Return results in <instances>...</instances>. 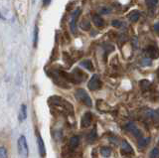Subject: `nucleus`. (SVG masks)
<instances>
[{"label": "nucleus", "mask_w": 159, "mask_h": 158, "mask_svg": "<svg viewBox=\"0 0 159 158\" xmlns=\"http://www.w3.org/2000/svg\"><path fill=\"white\" fill-rule=\"evenodd\" d=\"M111 9L109 7H102L101 8V10H99V12L102 14H108V13H111Z\"/></svg>", "instance_id": "b1692460"}, {"label": "nucleus", "mask_w": 159, "mask_h": 158, "mask_svg": "<svg viewBox=\"0 0 159 158\" xmlns=\"http://www.w3.org/2000/svg\"><path fill=\"white\" fill-rule=\"evenodd\" d=\"M75 96H76L77 100L83 102L84 105H86L88 106H92L93 102H92L91 97H89L87 91H84V88H79V90H77L75 92Z\"/></svg>", "instance_id": "f03ea898"}, {"label": "nucleus", "mask_w": 159, "mask_h": 158, "mask_svg": "<svg viewBox=\"0 0 159 158\" xmlns=\"http://www.w3.org/2000/svg\"><path fill=\"white\" fill-rule=\"evenodd\" d=\"M139 12L138 11H136V10H134V11H132L130 14H129V19H130V21L131 22H136L138 19H139Z\"/></svg>", "instance_id": "dca6fc26"}, {"label": "nucleus", "mask_w": 159, "mask_h": 158, "mask_svg": "<svg viewBox=\"0 0 159 158\" xmlns=\"http://www.w3.org/2000/svg\"><path fill=\"white\" fill-rule=\"evenodd\" d=\"M80 26H81V28L83 29V30L87 31L91 28V24H89V22H88V21H83L81 24H80Z\"/></svg>", "instance_id": "4be33fe9"}, {"label": "nucleus", "mask_w": 159, "mask_h": 158, "mask_svg": "<svg viewBox=\"0 0 159 158\" xmlns=\"http://www.w3.org/2000/svg\"><path fill=\"white\" fill-rule=\"evenodd\" d=\"M81 65L84 67V68H86L87 70L89 71H93V63L89 61V60H84L81 63Z\"/></svg>", "instance_id": "4468645a"}, {"label": "nucleus", "mask_w": 159, "mask_h": 158, "mask_svg": "<svg viewBox=\"0 0 159 158\" xmlns=\"http://www.w3.org/2000/svg\"><path fill=\"white\" fill-rule=\"evenodd\" d=\"M121 151L123 153H126V154H132L133 153V149H132V147L130 146V144L125 141V140H123L121 142Z\"/></svg>", "instance_id": "9d476101"}, {"label": "nucleus", "mask_w": 159, "mask_h": 158, "mask_svg": "<svg viewBox=\"0 0 159 158\" xmlns=\"http://www.w3.org/2000/svg\"><path fill=\"white\" fill-rule=\"evenodd\" d=\"M142 63H143V65H145V66L151 65V60H150V58H145V59H143V60H142Z\"/></svg>", "instance_id": "a878e982"}, {"label": "nucleus", "mask_w": 159, "mask_h": 158, "mask_svg": "<svg viewBox=\"0 0 159 158\" xmlns=\"http://www.w3.org/2000/svg\"><path fill=\"white\" fill-rule=\"evenodd\" d=\"M37 42H38V27H35V33H34V46H37Z\"/></svg>", "instance_id": "5701e85b"}, {"label": "nucleus", "mask_w": 159, "mask_h": 158, "mask_svg": "<svg viewBox=\"0 0 159 158\" xmlns=\"http://www.w3.org/2000/svg\"><path fill=\"white\" fill-rule=\"evenodd\" d=\"M156 113H157V115H159V108H158V110L156 111Z\"/></svg>", "instance_id": "c756f323"}, {"label": "nucleus", "mask_w": 159, "mask_h": 158, "mask_svg": "<svg viewBox=\"0 0 159 158\" xmlns=\"http://www.w3.org/2000/svg\"><path fill=\"white\" fill-rule=\"evenodd\" d=\"M70 147L71 148H76L80 144V137L79 136H73L71 139H70Z\"/></svg>", "instance_id": "ddd939ff"}, {"label": "nucleus", "mask_w": 159, "mask_h": 158, "mask_svg": "<svg viewBox=\"0 0 159 158\" xmlns=\"http://www.w3.org/2000/svg\"><path fill=\"white\" fill-rule=\"evenodd\" d=\"M139 86H140V88H143V90H147V88H149V87H150V83L147 80H142L139 83Z\"/></svg>", "instance_id": "a211bd4d"}, {"label": "nucleus", "mask_w": 159, "mask_h": 158, "mask_svg": "<svg viewBox=\"0 0 159 158\" xmlns=\"http://www.w3.org/2000/svg\"><path fill=\"white\" fill-rule=\"evenodd\" d=\"M159 157V148H153L150 152V158H158Z\"/></svg>", "instance_id": "412c9836"}, {"label": "nucleus", "mask_w": 159, "mask_h": 158, "mask_svg": "<svg viewBox=\"0 0 159 158\" xmlns=\"http://www.w3.org/2000/svg\"><path fill=\"white\" fill-rule=\"evenodd\" d=\"M0 158H8L7 149L3 145H1V147H0Z\"/></svg>", "instance_id": "6ab92c4d"}, {"label": "nucleus", "mask_w": 159, "mask_h": 158, "mask_svg": "<svg viewBox=\"0 0 159 158\" xmlns=\"http://www.w3.org/2000/svg\"><path fill=\"white\" fill-rule=\"evenodd\" d=\"M17 146H18V152H19L20 157L21 158H28L29 148H28L26 137H25L24 135H21L19 137L18 142H17Z\"/></svg>", "instance_id": "f257e3e1"}, {"label": "nucleus", "mask_w": 159, "mask_h": 158, "mask_svg": "<svg viewBox=\"0 0 159 158\" xmlns=\"http://www.w3.org/2000/svg\"><path fill=\"white\" fill-rule=\"evenodd\" d=\"M92 19H93V22L94 23V25H96L97 27H98V28L103 27L104 21L99 15H98V14H93V15L92 16Z\"/></svg>", "instance_id": "1a4fd4ad"}, {"label": "nucleus", "mask_w": 159, "mask_h": 158, "mask_svg": "<svg viewBox=\"0 0 159 158\" xmlns=\"http://www.w3.org/2000/svg\"><path fill=\"white\" fill-rule=\"evenodd\" d=\"M149 142H150V137H140L138 139V142H137V144H138V148L139 149H142V148H145L148 144H149Z\"/></svg>", "instance_id": "9b49d317"}, {"label": "nucleus", "mask_w": 159, "mask_h": 158, "mask_svg": "<svg viewBox=\"0 0 159 158\" xmlns=\"http://www.w3.org/2000/svg\"><path fill=\"white\" fill-rule=\"evenodd\" d=\"M156 75H157V79H158V81H159V68L157 69V72H156Z\"/></svg>", "instance_id": "c85d7f7f"}, {"label": "nucleus", "mask_w": 159, "mask_h": 158, "mask_svg": "<svg viewBox=\"0 0 159 158\" xmlns=\"http://www.w3.org/2000/svg\"><path fill=\"white\" fill-rule=\"evenodd\" d=\"M88 86H89V90H93V91L99 90V88H102V81H101V79H99V76L93 75L91 80H89Z\"/></svg>", "instance_id": "7ed1b4c3"}, {"label": "nucleus", "mask_w": 159, "mask_h": 158, "mask_svg": "<svg viewBox=\"0 0 159 158\" xmlns=\"http://www.w3.org/2000/svg\"><path fill=\"white\" fill-rule=\"evenodd\" d=\"M96 138H97V130L96 129H93L91 131V133L89 134V136L87 137V139L89 143H92L93 142L94 140H96Z\"/></svg>", "instance_id": "f3484780"}, {"label": "nucleus", "mask_w": 159, "mask_h": 158, "mask_svg": "<svg viewBox=\"0 0 159 158\" xmlns=\"http://www.w3.org/2000/svg\"><path fill=\"white\" fill-rule=\"evenodd\" d=\"M101 154L103 157H109L111 154V150L109 147H102L101 148Z\"/></svg>", "instance_id": "2eb2a0df"}, {"label": "nucleus", "mask_w": 159, "mask_h": 158, "mask_svg": "<svg viewBox=\"0 0 159 158\" xmlns=\"http://www.w3.org/2000/svg\"><path fill=\"white\" fill-rule=\"evenodd\" d=\"M125 129H126L127 131H129V132H131L134 136L139 137V138L142 137V135H141V131L138 129V128L136 127V125L134 124L133 122H128L127 124L125 125Z\"/></svg>", "instance_id": "20e7f679"}, {"label": "nucleus", "mask_w": 159, "mask_h": 158, "mask_svg": "<svg viewBox=\"0 0 159 158\" xmlns=\"http://www.w3.org/2000/svg\"><path fill=\"white\" fill-rule=\"evenodd\" d=\"M51 2V0H44V6H46V5H48V4Z\"/></svg>", "instance_id": "cd10ccee"}, {"label": "nucleus", "mask_w": 159, "mask_h": 158, "mask_svg": "<svg viewBox=\"0 0 159 158\" xmlns=\"http://www.w3.org/2000/svg\"><path fill=\"white\" fill-rule=\"evenodd\" d=\"M146 54L150 59L159 58V49L156 46H148L146 49Z\"/></svg>", "instance_id": "39448f33"}, {"label": "nucleus", "mask_w": 159, "mask_h": 158, "mask_svg": "<svg viewBox=\"0 0 159 158\" xmlns=\"http://www.w3.org/2000/svg\"><path fill=\"white\" fill-rule=\"evenodd\" d=\"M154 31H155V32H157V33H159V22L158 23H156L155 24V25H154Z\"/></svg>", "instance_id": "bb28decb"}, {"label": "nucleus", "mask_w": 159, "mask_h": 158, "mask_svg": "<svg viewBox=\"0 0 159 158\" xmlns=\"http://www.w3.org/2000/svg\"><path fill=\"white\" fill-rule=\"evenodd\" d=\"M26 118H27V106L23 103L21 107H20V111H19V121L22 122Z\"/></svg>", "instance_id": "f8f14e48"}, {"label": "nucleus", "mask_w": 159, "mask_h": 158, "mask_svg": "<svg viewBox=\"0 0 159 158\" xmlns=\"http://www.w3.org/2000/svg\"><path fill=\"white\" fill-rule=\"evenodd\" d=\"M157 2H158V0H145L146 5L149 8H154L157 5Z\"/></svg>", "instance_id": "aec40b11"}, {"label": "nucleus", "mask_w": 159, "mask_h": 158, "mask_svg": "<svg viewBox=\"0 0 159 158\" xmlns=\"http://www.w3.org/2000/svg\"><path fill=\"white\" fill-rule=\"evenodd\" d=\"M80 13V10H76L72 15V20H71V31L73 34H76L77 33V25H76V20H77V16L78 14Z\"/></svg>", "instance_id": "6e6552de"}, {"label": "nucleus", "mask_w": 159, "mask_h": 158, "mask_svg": "<svg viewBox=\"0 0 159 158\" xmlns=\"http://www.w3.org/2000/svg\"><path fill=\"white\" fill-rule=\"evenodd\" d=\"M92 120H93V116H92V113L88 111L86 112L82 117V120H81V127L82 128H86L88 126H89V124L92 123Z\"/></svg>", "instance_id": "423d86ee"}, {"label": "nucleus", "mask_w": 159, "mask_h": 158, "mask_svg": "<svg viewBox=\"0 0 159 158\" xmlns=\"http://www.w3.org/2000/svg\"><path fill=\"white\" fill-rule=\"evenodd\" d=\"M111 25H112L113 27L119 28V27H121L122 23H121L120 21H119V20H112V22H111Z\"/></svg>", "instance_id": "393cba45"}, {"label": "nucleus", "mask_w": 159, "mask_h": 158, "mask_svg": "<svg viewBox=\"0 0 159 158\" xmlns=\"http://www.w3.org/2000/svg\"><path fill=\"white\" fill-rule=\"evenodd\" d=\"M37 143H38V150H39V154L42 157H45L46 155V148H45L44 141L42 139V137L40 136V134L37 135Z\"/></svg>", "instance_id": "0eeeda50"}]
</instances>
